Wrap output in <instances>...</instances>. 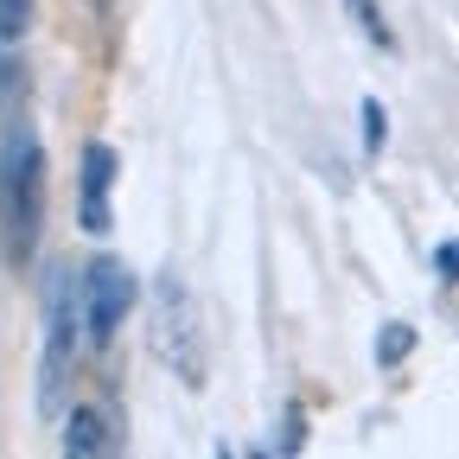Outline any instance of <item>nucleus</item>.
I'll return each mask as SVG.
<instances>
[{
    "instance_id": "nucleus-6",
    "label": "nucleus",
    "mask_w": 459,
    "mask_h": 459,
    "mask_svg": "<svg viewBox=\"0 0 459 459\" xmlns=\"http://www.w3.org/2000/svg\"><path fill=\"white\" fill-rule=\"evenodd\" d=\"M65 446L71 459H102V453H122V415L108 409V402H77L65 415Z\"/></svg>"
},
{
    "instance_id": "nucleus-3",
    "label": "nucleus",
    "mask_w": 459,
    "mask_h": 459,
    "mask_svg": "<svg viewBox=\"0 0 459 459\" xmlns=\"http://www.w3.org/2000/svg\"><path fill=\"white\" fill-rule=\"evenodd\" d=\"M153 358L179 377L186 389L204 383V325H198V300L186 294L179 274L153 281Z\"/></svg>"
},
{
    "instance_id": "nucleus-1",
    "label": "nucleus",
    "mask_w": 459,
    "mask_h": 459,
    "mask_svg": "<svg viewBox=\"0 0 459 459\" xmlns=\"http://www.w3.org/2000/svg\"><path fill=\"white\" fill-rule=\"evenodd\" d=\"M45 237V147L26 122H7L0 134V262L32 268Z\"/></svg>"
},
{
    "instance_id": "nucleus-12",
    "label": "nucleus",
    "mask_w": 459,
    "mask_h": 459,
    "mask_svg": "<svg viewBox=\"0 0 459 459\" xmlns=\"http://www.w3.org/2000/svg\"><path fill=\"white\" fill-rule=\"evenodd\" d=\"M434 268H440V281L459 287V243H440V249H434Z\"/></svg>"
},
{
    "instance_id": "nucleus-9",
    "label": "nucleus",
    "mask_w": 459,
    "mask_h": 459,
    "mask_svg": "<svg viewBox=\"0 0 459 459\" xmlns=\"http://www.w3.org/2000/svg\"><path fill=\"white\" fill-rule=\"evenodd\" d=\"M358 122H364V153L377 160V153H383V134H389V115H383V102H377V96H364Z\"/></svg>"
},
{
    "instance_id": "nucleus-10",
    "label": "nucleus",
    "mask_w": 459,
    "mask_h": 459,
    "mask_svg": "<svg viewBox=\"0 0 459 459\" xmlns=\"http://www.w3.org/2000/svg\"><path fill=\"white\" fill-rule=\"evenodd\" d=\"M32 32V0H0V39L20 45Z\"/></svg>"
},
{
    "instance_id": "nucleus-13",
    "label": "nucleus",
    "mask_w": 459,
    "mask_h": 459,
    "mask_svg": "<svg viewBox=\"0 0 459 459\" xmlns=\"http://www.w3.org/2000/svg\"><path fill=\"white\" fill-rule=\"evenodd\" d=\"M300 428H307V421H300V409H287V434H281V453H300Z\"/></svg>"
},
{
    "instance_id": "nucleus-11",
    "label": "nucleus",
    "mask_w": 459,
    "mask_h": 459,
    "mask_svg": "<svg viewBox=\"0 0 459 459\" xmlns=\"http://www.w3.org/2000/svg\"><path fill=\"white\" fill-rule=\"evenodd\" d=\"M20 83H26V77H20V57H13V45H7V39H0V102L20 96Z\"/></svg>"
},
{
    "instance_id": "nucleus-7",
    "label": "nucleus",
    "mask_w": 459,
    "mask_h": 459,
    "mask_svg": "<svg viewBox=\"0 0 459 459\" xmlns=\"http://www.w3.org/2000/svg\"><path fill=\"white\" fill-rule=\"evenodd\" d=\"M409 351H415V325L389 319V325H383V338H377V364H383V370H395V364L409 358Z\"/></svg>"
},
{
    "instance_id": "nucleus-2",
    "label": "nucleus",
    "mask_w": 459,
    "mask_h": 459,
    "mask_svg": "<svg viewBox=\"0 0 459 459\" xmlns=\"http://www.w3.org/2000/svg\"><path fill=\"white\" fill-rule=\"evenodd\" d=\"M83 351V300H77V274L51 268L45 281V358H39V415H57V402L71 389Z\"/></svg>"
},
{
    "instance_id": "nucleus-4",
    "label": "nucleus",
    "mask_w": 459,
    "mask_h": 459,
    "mask_svg": "<svg viewBox=\"0 0 459 459\" xmlns=\"http://www.w3.org/2000/svg\"><path fill=\"white\" fill-rule=\"evenodd\" d=\"M77 300H83V344L108 351L115 332H122V319L134 313L141 287H134V274L115 262V255H96V262L77 274Z\"/></svg>"
},
{
    "instance_id": "nucleus-5",
    "label": "nucleus",
    "mask_w": 459,
    "mask_h": 459,
    "mask_svg": "<svg viewBox=\"0 0 459 459\" xmlns=\"http://www.w3.org/2000/svg\"><path fill=\"white\" fill-rule=\"evenodd\" d=\"M115 172H122L115 147L83 141V153H77V230L83 237H108L115 230Z\"/></svg>"
},
{
    "instance_id": "nucleus-8",
    "label": "nucleus",
    "mask_w": 459,
    "mask_h": 459,
    "mask_svg": "<svg viewBox=\"0 0 459 459\" xmlns=\"http://www.w3.org/2000/svg\"><path fill=\"white\" fill-rule=\"evenodd\" d=\"M344 7H351V20L370 32V45H383V51H395V32H389V20H383V7L377 0H344Z\"/></svg>"
}]
</instances>
